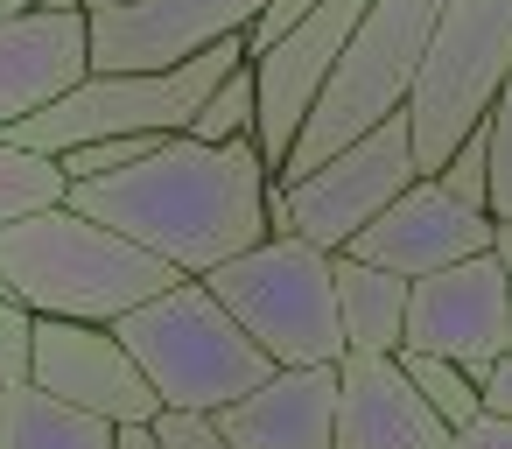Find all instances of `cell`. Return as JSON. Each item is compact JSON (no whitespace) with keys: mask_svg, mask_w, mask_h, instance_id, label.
Returning <instances> with one entry per match:
<instances>
[{"mask_svg":"<svg viewBox=\"0 0 512 449\" xmlns=\"http://www.w3.org/2000/svg\"><path fill=\"white\" fill-rule=\"evenodd\" d=\"M155 435L162 449H232L211 407H155Z\"/></svg>","mask_w":512,"mask_h":449,"instance_id":"24","label":"cell"},{"mask_svg":"<svg viewBox=\"0 0 512 449\" xmlns=\"http://www.w3.org/2000/svg\"><path fill=\"white\" fill-rule=\"evenodd\" d=\"M428 169H421V155H414V127H407V113H393L386 127H372V134H358L351 148H337L330 162H316L309 176H295V183H281L274 176V190H267V218H274V232H302V239H316L323 253H344L407 183H421Z\"/></svg>","mask_w":512,"mask_h":449,"instance_id":"8","label":"cell"},{"mask_svg":"<svg viewBox=\"0 0 512 449\" xmlns=\"http://www.w3.org/2000/svg\"><path fill=\"white\" fill-rule=\"evenodd\" d=\"M232 449H337V365H274L253 393L218 407Z\"/></svg>","mask_w":512,"mask_h":449,"instance_id":"15","label":"cell"},{"mask_svg":"<svg viewBox=\"0 0 512 449\" xmlns=\"http://www.w3.org/2000/svg\"><path fill=\"white\" fill-rule=\"evenodd\" d=\"M267 190H274V162L260 155L253 134H239V141L169 134L134 169L71 183V204L92 211L99 225L127 232L134 246L162 253L176 274H211L274 232Z\"/></svg>","mask_w":512,"mask_h":449,"instance_id":"1","label":"cell"},{"mask_svg":"<svg viewBox=\"0 0 512 449\" xmlns=\"http://www.w3.org/2000/svg\"><path fill=\"white\" fill-rule=\"evenodd\" d=\"M505 351H512V330H505Z\"/></svg>","mask_w":512,"mask_h":449,"instance_id":"32","label":"cell"},{"mask_svg":"<svg viewBox=\"0 0 512 449\" xmlns=\"http://www.w3.org/2000/svg\"><path fill=\"white\" fill-rule=\"evenodd\" d=\"M155 141H169V134H106V141H78V148H64L57 162L71 169V183H92V176H113V169H134Z\"/></svg>","mask_w":512,"mask_h":449,"instance_id":"21","label":"cell"},{"mask_svg":"<svg viewBox=\"0 0 512 449\" xmlns=\"http://www.w3.org/2000/svg\"><path fill=\"white\" fill-rule=\"evenodd\" d=\"M505 330H512V267L491 246V253H470L456 267H435L414 281L400 351H442L463 365H491V358H505Z\"/></svg>","mask_w":512,"mask_h":449,"instance_id":"9","label":"cell"},{"mask_svg":"<svg viewBox=\"0 0 512 449\" xmlns=\"http://www.w3.org/2000/svg\"><path fill=\"white\" fill-rule=\"evenodd\" d=\"M435 176H442V183H449L463 204L491 211V120H484V127H477V134H470V141H463V148H456V155L435 169Z\"/></svg>","mask_w":512,"mask_h":449,"instance_id":"23","label":"cell"},{"mask_svg":"<svg viewBox=\"0 0 512 449\" xmlns=\"http://www.w3.org/2000/svg\"><path fill=\"white\" fill-rule=\"evenodd\" d=\"M267 0H134L92 15V71H169L225 36H246Z\"/></svg>","mask_w":512,"mask_h":449,"instance_id":"12","label":"cell"},{"mask_svg":"<svg viewBox=\"0 0 512 449\" xmlns=\"http://www.w3.org/2000/svg\"><path fill=\"white\" fill-rule=\"evenodd\" d=\"M505 71H512V0H449L421 57V78L400 106L428 176L491 120Z\"/></svg>","mask_w":512,"mask_h":449,"instance_id":"7","label":"cell"},{"mask_svg":"<svg viewBox=\"0 0 512 449\" xmlns=\"http://www.w3.org/2000/svg\"><path fill=\"white\" fill-rule=\"evenodd\" d=\"M400 358H407L414 386L435 400V414H442L449 428H463V421H477V414H484V386L470 379V365H463V358H442V351H400Z\"/></svg>","mask_w":512,"mask_h":449,"instance_id":"19","label":"cell"},{"mask_svg":"<svg viewBox=\"0 0 512 449\" xmlns=\"http://www.w3.org/2000/svg\"><path fill=\"white\" fill-rule=\"evenodd\" d=\"M491 246H498V211H477V204H463L442 176H421V183H407L344 253L421 281V274L456 267V260H470V253H491Z\"/></svg>","mask_w":512,"mask_h":449,"instance_id":"10","label":"cell"},{"mask_svg":"<svg viewBox=\"0 0 512 449\" xmlns=\"http://www.w3.org/2000/svg\"><path fill=\"white\" fill-rule=\"evenodd\" d=\"M204 281L260 337L274 365H337L351 351L344 309H337V253H323L302 232H267L260 246L211 267Z\"/></svg>","mask_w":512,"mask_h":449,"instance_id":"5","label":"cell"},{"mask_svg":"<svg viewBox=\"0 0 512 449\" xmlns=\"http://www.w3.org/2000/svg\"><path fill=\"white\" fill-rule=\"evenodd\" d=\"M407 302H414L407 274L372 267L358 253H337V309H344L351 351H400L407 344Z\"/></svg>","mask_w":512,"mask_h":449,"instance_id":"17","label":"cell"},{"mask_svg":"<svg viewBox=\"0 0 512 449\" xmlns=\"http://www.w3.org/2000/svg\"><path fill=\"white\" fill-rule=\"evenodd\" d=\"M442 8H449V0H372L365 22L344 43V57H337V71H330V85H323V99L309 106L288 162H281V183L309 176L316 162H330L337 148H351L358 134L386 127L407 106Z\"/></svg>","mask_w":512,"mask_h":449,"instance_id":"4","label":"cell"},{"mask_svg":"<svg viewBox=\"0 0 512 449\" xmlns=\"http://www.w3.org/2000/svg\"><path fill=\"white\" fill-rule=\"evenodd\" d=\"M253 57L246 36H225L169 71H92L78 92H64L57 106L29 113L22 127H8L15 141L43 148V155H64L78 141H106V134H190L204 99Z\"/></svg>","mask_w":512,"mask_h":449,"instance_id":"6","label":"cell"},{"mask_svg":"<svg viewBox=\"0 0 512 449\" xmlns=\"http://www.w3.org/2000/svg\"><path fill=\"white\" fill-rule=\"evenodd\" d=\"M85 8H92V15H106V8H134V0H85Z\"/></svg>","mask_w":512,"mask_h":449,"instance_id":"31","label":"cell"},{"mask_svg":"<svg viewBox=\"0 0 512 449\" xmlns=\"http://www.w3.org/2000/svg\"><path fill=\"white\" fill-rule=\"evenodd\" d=\"M36 386L106 414V421H155L162 393L141 372V358L127 351V337L113 323H85V316H36Z\"/></svg>","mask_w":512,"mask_h":449,"instance_id":"11","label":"cell"},{"mask_svg":"<svg viewBox=\"0 0 512 449\" xmlns=\"http://www.w3.org/2000/svg\"><path fill=\"white\" fill-rule=\"evenodd\" d=\"M183 274L134 246L127 232L99 225L78 204H50L22 225H0V295L29 302L36 316H85V323H120L127 309L155 302Z\"/></svg>","mask_w":512,"mask_h":449,"instance_id":"2","label":"cell"},{"mask_svg":"<svg viewBox=\"0 0 512 449\" xmlns=\"http://www.w3.org/2000/svg\"><path fill=\"white\" fill-rule=\"evenodd\" d=\"M470 379L484 386V407H491V414H512V351L491 358V365H470Z\"/></svg>","mask_w":512,"mask_h":449,"instance_id":"27","label":"cell"},{"mask_svg":"<svg viewBox=\"0 0 512 449\" xmlns=\"http://www.w3.org/2000/svg\"><path fill=\"white\" fill-rule=\"evenodd\" d=\"M449 435L400 351L337 358V449H449Z\"/></svg>","mask_w":512,"mask_h":449,"instance_id":"13","label":"cell"},{"mask_svg":"<svg viewBox=\"0 0 512 449\" xmlns=\"http://www.w3.org/2000/svg\"><path fill=\"white\" fill-rule=\"evenodd\" d=\"M127 337V351L141 358V372L155 379L162 407H232L239 393H253L260 379H274V358L260 351V337L218 302V288L204 274H183L176 288H162L155 302L127 309L113 323Z\"/></svg>","mask_w":512,"mask_h":449,"instance_id":"3","label":"cell"},{"mask_svg":"<svg viewBox=\"0 0 512 449\" xmlns=\"http://www.w3.org/2000/svg\"><path fill=\"white\" fill-rule=\"evenodd\" d=\"M449 449H512V414H477V421H463L456 435H449Z\"/></svg>","mask_w":512,"mask_h":449,"instance_id":"26","label":"cell"},{"mask_svg":"<svg viewBox=\"0 0 512 449\" xmlns=\"http://www.w3.org/2000/svg\"><path fill=\"white\" fill-rule=\"evenodd\" d=\"M50 204H71V169L15 134H0V225H22Z\"/></svg>","mask_w":512,"mask_h":449,"instance_id":"18","label":"cell"},{"mask_svg":"<svg viewBox=\"0 0 512 449\" xmlns=\"http://www.w3.org/2000/svg\"><path fill=\"white\" fill-rule=\"evenodd\" d=\"M92 78V8L0 15V134Z\"/></svg>","mask_w":512,"mask_h":449,"instance_id":"14","label":"cell"},{"mask_svg":"<svg viewBox=\"0 0 512 449\" xmlns=\"http://www.w3.org/2000/svg\"><path fill=\"white\" fill-rule=\"evenodd\" d=\"M29 8H43V0H0V15H29Z\"/></svg>","mask_w":512,"mask_h":449,"instance_id":"30","label":"cell"},{"mask_svg":"<svg viewBox=\"0 0 512 449\" xmlns=\"http://www.w3.org/2000/svg\"><path fill=\"white\" fill-rule=\"evenodd\" d=\"M491 211L512 218V71H505L498 106H491Z\"/></svg>","mask_w":512,"mask_h":449,"instance_id":"25","label":"cell"},{"mask_svg":"<svg viewBox=\"0 0 512 449\" xmlns=\"http://www.w3.org/2000/svg\"><path fill=\"white\" fill-rule=\"evenodd\" d=\"M36 379V309L0 295V393Z\"/></svg>","mask_w":512,"mask_h":449,"instance_id":"22","label":"cell"},{"mask_svg":"<svg viewBox=\"0 0 512 449\" xmlns=\"http://www.w3.org/2000/svg\"><path fill=\"white\" fill-rule=\"evenodd\" d=\"M120 421L50 393V386H8L0 393V449H113Z\"/></svg>","mask_w":512,"mask_h":449,"instance_id":"16","label":"cell"},{"mask_svg":"<svg viewBox=\"0 0 512 449\" xmlns=\"http://www.w3.org/2000/svg\"><path fill=\"white\" fill-rule=\"evenodd\" d=\"M498 260L512 267V218H498Z\"/></svg>","mask_w":512,"mask_h":449,"instance_id":"29","label":"cell"},{"mask_svg":"<svg viewBox=\"0 0 512 449\" xmlns=\"http://www.w3.org/2000/svg\"><path fill=\"white\" fill-rule=\"evenodd\" d=\"M113 449H162V435H155V421H120Z\"/></svg>","mask_w":512,"mask_h":449,"instance_id":"28","label":"cell"},{"mask_svg":"<svg viewBox=\"0 0 512 449\" xmlns=\"http://www.w3.org/2000/svg\"><path fill=\"white\" fill-rule=\"evenodd\" d=\"M190 134H197V141H239V134H260V71H253V57L204 99V113H197Z\"/></svg>","mask_w":512,"mask_h":449,"instance_id":"20","label":"cell"}]
</instances>
